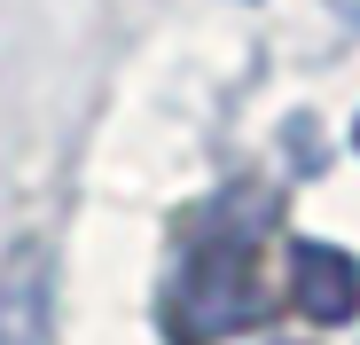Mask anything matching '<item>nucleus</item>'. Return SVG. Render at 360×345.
<instances>
[{"instance_id":"obj_1","label":"nucleus","mask_w":360,"mask_h":345,"mask_svg":"<svg viewBox=\"0 0 360 345\" xmlns=\"http://www.w3.org/2000/svg\"><path fill=\"white\" fill-rule=\"evenodd\" d=\"M0 345H55V259H47V244H16L0 259Z\"/></svg>"},{"instance_id":"obj_2","label":"nucleus","mask_w":360,"mask_h":345,"mask_svg":"<svg viewBox=\"0 0 360 345\" xmlns=\"http://www.w3.org/2000/svg\"><path fill=\"white\" fill-rule=\"evenodd\" d=\"M290 306L314 322H352L360 314V259L337 244H290Z\"/></svg>"},{"instance_id":"obj_3","label":"nucleus","mask_w":360,"mask_h":345,"mask_svg":"<svg viewBox=\"0 0 360 345\" xmlns=\"http://www.w3.org/2000/svg\"><path fill=\"white\" fill-rule=\"evenodd\" d=\"M329 8H337V16H345V24H360V0H329Z\"/></svg>"}]
</instances>
